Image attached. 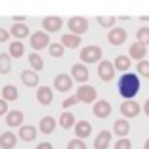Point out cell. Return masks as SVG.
Returning <instances> with one entry per match:
<instances>
[{
    "instance_id": "1",
    "label": "cell",
    "mask_w": 149,
    "mask_h": 149,
    "mask_svg": "<svg viewBox=\"0 0 149 149\" xmlns=\"http://www.w3.org/2000/svg\"><path fill=\"white\" fill-rule=\"evenodd\" d=\"M140 92V80L134 73H124L120 79H118V94L124 97V100H132Z\"/></svg>"
},
{
    "instance_id": "2",
    "label": "cell",
    "mask_w": 149,
    "mask_h": 149,
    "mask_svg": "<svg viewBox=\"0 0 149 149\" xmlns=\"http://www.w3.org/2000/svg\"><path fill=\"white\" fill-rule=\"evenodd\" d=\"M80 59L84 63H96L101 61V48L100 46H84L80 52Z\"/></svg>"
},
{
    "instance_id": "3",
    "label": "cell",
    "mask_w": 149,
    "mask_h": 149,
    "mask_svg": "<svg viewBox=\"0 0 149 149\" xmlns=\"http://www.w3.org/2000/svg\"><path fill=\"white\" fill-rule=\"evenodd\" d=\"M67 27L73 35H82V33L88 31V19L86 17H80V15H74L67 21Z\"/></svg>"
},
{
    "instance_id": "4",
    "label": "cell",
    "mask_w": 149,
    "mask_h": 149,
    "mask_svg": "<svg viewBox=\"0 0 149 149\" xmlns=\"http://www.w3.org/2000/svg\"><path fill=\"white\" fill-rule=\"evenodd\" d=\"M74 96L79 97V100L82 101V103H92V101L97 97V90H96L94 86L82 84V86H80L79 90H77V94H74Z\"/></svg>"
},
{
    "instance_id": "5",
    "label": "cell",
    "mask_w": 149,
    "mask_h": 149,
    "mask_svg": "<svg viewBox=\"0 0 149 149\" xmlns=\"http://www.w3.org/2000/svg\"><path fill=\"white\" fill-rule=\"evenodd\" d=\"M140 103H136L134 100H124V103H120V113L124 118H134L140 115Z\"/></svg>"
},
{
    "instance_id": "6",
    "label": "cell",
    "mask_w": 149,
    "mask_h": 149,
    "mask_svg": "<svg viewBox=\"0 0 149 149\" xmlns=\"http://www.w3.org/2000/svg\"><path fill=\"white\" fill-rule=\"evenodd\" d=\"M50 36L46 31H38V33H33L31 35V48L35 50H44L50 46Z\"/></svg>"
},
{
    "instance_id": "7",
    "label": "cell",
    "mask_w": 149,
    "mask_h": 149,
    "mask_svg": "<svg viewBox=\"0 0 149 149\" xmlns=\"http://www.w3.org/2000/svg\"><path fill=\"white\" fill-rule=\"evenodd\" d=\"M115 63L111 61H100V65H97V73H100V79L105 80V82H109L111 79L115 77Z\"/></svg>"
},
{
    "instance_id": "8",
    "label": "cell",
    "mask_w": 149,
    "mask_h": 149,
    "mask_svg": "<svg viewBox=\"0 0 149 149\" xmlns=\"http://www.w3.org/2000/svg\"><path fill=\"white\" fill-rule=\"evenodd\" d=\"M42 27H44L46 33H57L63 27V21H61V17H57V15H48V17L42 19Z\"/></svg>"
},
{
    "instance_id": "9",
    "label": "cell",
    "mask_w": 149,
    "mask_h": 149,
    "mask_svg": "<svg viewBox=\"0 0 149 149\" xmlns=\"http://www.w3.org/2000/svg\"><path fill=\"white\" fill-rule=\"evenodd\" d=\"M54 88L59 90V92H69L71 88H73V77H69V74H57L56 79H54Z\"/></svg>"
},
{
    "instance_id": "10",
    "label": "cell",
    "mask_w": 149,
    "mask_h": 149,
    "mask_svg": "<svg viewBox=\"0 0 149 149\" xmlns=\"http://www.w3.org/2000/svg\"><path fill=\"white\" fill-rule=\"evenodd\" d=\"M126 31L124 29H120V27H113L109 31V36H107V40H109L113 46H120V44L126 42Z\"/></svg>"
},
{
    "instance_id": "11",
    "label": "cell",
    "mask_w": 149,
    "mask_h": 149,
    "mask_svg": "<svg viewBox=\"0 0 149 149\" xmlns=\"http://www.w3.org/2000/svg\"><path fill=\"white\" fill-rule=\"evenodd\" d=\"M94 115L97 118H107L111 115V103L107 100H100L94 103Z\"/></svg>"
},
{
    "instance_id": "12",
    "label": "cell",
    "mask_w": 149,
    "mask_h": 149,
    "mask_svg": "<svg viewBox=\"0 0 149 149\" xmlns=\"http://www.w3.org/2000/svg\"><path fill=\"white\" fill-rule=\"evenodd\" d=\"M71 77H73L77 82H86L88 80V77H90V73H88V69H86V65L84 63H77V65H73L71 67Z\"/></svg>"
},
{
    "instance_id": "13",
    "label": "cell",
    "mask_w": 149,
    "mask_h": 149,
    "mask_svg": "<svg viewBox=\"0 0 149 149\" xmlns=\"http://www.w3.org/2000/svg\"><path fill=\"white\" fill-rule=\"evenodd\" d=\"M111 136H113V134H111L109 130H101L96 136V140H94V149H109Z\"/></svg>"
},
{
    "instance_id": "14",
    "label": "cell",
    "mask_w": 149,
    "mask_h": 149,
    "mask_svg": "<svg viewBox=\"0 0 149 149\" xmlns=\"http://www.w3.org/2000/svg\"><path fill=\"white\" fill-rule=\"evenodd\" d=\"M36 100H38L40 105H50L54 100V92H52V88L48 86H40L38 88V92H36Z\"/></svg>"
},
{
    "instance_id": "15",
    "label": "cell",
    "mask_w": 149,
    "mask_h": 149,
    "mask_svg": "<svg viewBox=\"0 0 149 149\" xmlns=\"http://www.w3.org/2000/svg\"><path fill=\"white\" fill-rule=\"evenodd\" d=\"M74 134H77V138H80V140L88 138L92 134V124L88 123V120H79V123L74 124Z\"/></svg>"
},
{
    "instance_id": "16",
    "label": "cell",
    "mask_w": 149,
    "mask_h": 149,
    "mask_svg": "<svg viewBox=\"0 0 149 149\" xmlns=\"http://www.w3.org/2000/svg\"><path fill=\"white\" fill-rule=\"evenodd\" d=\"M36 128L33 126V124H23V126H19V138H21L23 141H33L36 140Z\"/></svg>"
},
{
    "instance_id": "17",
    "label": "cell",
    "mask_w": 149,
    "mask_h": 149,
    "mask_svg": "<svg viewBox=\"0 0 149 149\" xmlns=\"http://www.w3.org/2000/svg\"><path fill=\"white\" fill-rule=\"evenodd\" d=\"M128 54H130V57L141 61V59L147 56V48H145V44H141V42H134L130 46V50H128Z\"/></svg>"
},
{
    "instance_id": "18",
    "label": "cell",
    "mask_w": 149,
    "mask_h": 149,
    "mask_svg": "<svg viewBox=\"0 0 149 149\" xmlns=\"http://www.w3.org/2000/svg\"><path fill=\"white\" fill-rule=\"evenodd\" d=\"M15 143H17L15 134H12V132H2V136H0V149H13Z\"/></svg>"
},
{
    "instance_id": "19",
    "label": "cell",
    "mask_w": 149,
    "mask_h": 149,
    "mask_svg": "<svg viewBox=\"0 0 149 149\" xmlns=\"http://www.w3.org/2000/svg\"><path fill=\"white\" fill-rule=\"evenodd\" d=\"M21 82L25 84V86H36L38 84V73L36 71H33V69H27V71H23L21 73Z\"/></svg>"
},
{
    "instance_id": "20",
    "label": "cell",
    "mask_w": 149,
    "mask_h": 149,
    "mask_svg": "<svg viewBox=\"0 0 149 149\" xmlns=\"http://www.w3.org/2000/svg\"><path fill=\"white\" fill-rule=\"evenodd\" d=\"M113 132L117 134L118 138H126V134L130 132V124H128V120H126V118H118V120H115Z\"/></svg>"
},
{
    "instance_id": "21",
    "label": "cell",
    "mask_w": 149,
    "mask_h": 149,
    "mask_svg": "<svg viewBox=\"0 0 149 149\" xmlns=\"http://www.w3.org/2000/svg\"><path fill=\"white\" fill-rule=\"evenodd\" d=\"M56 118L52 117H42L40 118V124H38V130L42 132V134H52L54 130H56Z\"/></svg>"
},
{
    "instance_id": "22",
    "label": "cell",
    "mask_w": 149,
    "mask_h": 149,
    "mask_svg": "<svg viewBox=\"0 0 149 149\" xmlns=\"http://www.w3.org/2000/svg\"><path fill=\"white\" fill-rule=\"evenodd\" d=\"M6 124L8 126H23V113L21 111H10L6 115Z\"/></svg>"
},
{
    "instance_id": "23",
    "label": "cell",
    "mask_w": 149,
    "mask_h": 149,
    "mask_svg": "<svg viewBox=\"0 0 149 149\" xmlns=\"http://www.w3.org/2000/svg\"><path fill=\"white\" fill-rule=\"evenodd\" d=\"M10 33H12V36H15V40H21V38H25V36H29V27H27L25 23H13Z\"/></svg>"
},
{
    "instance_id": "24",
    "label": "cell",
    "mask_w": 149,
    "mask_h": 149,
    "mask_svg": "<svg viewBox=\"0 0 149 149\" xmlns=\"http://www.w3.org/2000/svg\"><path fill=\"white\" fill-rule=\"evenodd\" d=\"M61 44L65 46V48H79V44H80V35H73V33H69V35H63V36H61Z\"/></svg>"
},
{
    "instance_id": "25",
    "label": "cell",
    "mask_w": 149,
    "mask_h": 149,
    "mask_svg": "<svg viewBox=\"0 0 149 149\" xmlns=\"http://www.w3.org/2000/svg\"><path fill=\"white\" fill-rule=\"evenodd\" d=\"M74 124H77L74 123V115L69 113V111H63L61 117H59V126H61L63 130H69V128H73Z\"/></svg>"
},
{
    "instance_id": "26",
    "label": "cell",
    "mask_w": 149,
    "mask_h": 149,
    "mask_svg": "<svg viewBox=\"0 0 149 149\" xmlns=\"http://www.w3.org/2000/svg\"><path fill=\"white\" fill-rule=\"evenodd\" d=\"M132 65V57H126V56H118L115 59V69L120 71V73H126Z\"/></svg>"
},
{
    "instance_id": "27",
    "label": "cell",
    "mask_w": 149,
    "mask_h": 149,
    "mask_svg": "<svg viewBox=\"0 0 149 149\" xmlns=\"http://www.w3.org/2000/svg\"><path fill=\"white\" fill-rule=\"evenodd\" d=\"M17 96H19L17 88L12 86V84H8V86L2 88V100H6V101H15V100H17Z\"/></svg>"
},
{
    "instance_id": "28",
    "label": "cell",
    "mask_w": 149,
    "mask_h": 149,
    "mask_svg": "<svg viewBox=\"0 0 149 149\" xmlns=\"http://www.w3.org/2000/svg\"><path fill=\"white\" fill-rule=\"evenodd\" d=\"M12 69V56L10 54H0V73L8 74Z\"/></svg>"
},
{
    "instance_id": "29",
    "label": "cell",
    "mask_w": 149,
    "mask_h": 149,
    "mask_svg": "<svg viewBox=\"0 0 149 149\" xmlns=\"http://www.w3.org/2000/svg\"><path fill=\"white\" fill-rule=\"evenodd\" d=\"M29 65H31V69L33 71H42V67H44V59L38 56V54H33L31 52V56H29Z\"/></svg>"
},
{
    "instance_id": "30",
    "label": "cell",
    "mask_w": 149,
    "mask_h": 149,
    "mask_svg": "<svg viewBox=\"0 0 149 149\" xmlns=\"http://www.w3.org/2000/svg\"><path fill=\"white\" fill-rule=\"evenodd\" d=\"M23 52H25V48H23V42L15 40V42L10 44V56H12V57H21Z\"/></svg>"
},
{
    "instance_id": "31",
    "label": "cell",
    "mask_w": 149,
    "mask_h": 149,
    "mask_svg": "<svg viewBox=\"0 0 149 149\" xmlns=\"http://www.w3.org/2000/svg\"><path fill=\"white\" fill-rule=\"evenodd\" d=\"M63 50H65V46H63L61 42H52L48 46V52L52 57H61L63 56Z\"/></svg>"
},
{
    "instance_id": "32",
    "label": "cell",
    "mask_w": 149,
    "mask_h": 149,
    "mask_svg": "<svg viewBox=\"0 0 149 149\" xmlns=\"http://www.w3.org/2000/svg\"><path fill=\"white\" fill-rule=\"evenodd\" d=\"M136 38H138V42H141V44L147 46L149 44V27H140L138 33H136Z\"/></svg>"
},
{
    "instance_id": "33",
    "label": "cell",
    "mask_w": 149,
    "mask_h": 149,
    "mask_svg": "<svg viewBox=\"0 0 149 149\" xmlns=\"http://www.w3.org/2000/svg\"><path fill=\"white\" fill-rule=\"evenodd\" d=\"M115 21H117V17L115 15H97V23H100L101 27H113L115 25Z\"/></svg>"
},
{
    "instance_id": "34",
    "label": "cell",
    "mask_w": 149,
    "mask_h": 149,
    "mask_svg": "<svg viewBox=\"0 0 149 149\" xmlns=\"http://www.w3.org/2000/svg\"><path fill=\"white\" fill-rule=\"evenodd\" d=\"M136 71L141 74V77H145V79H149V61H145V59H141V61H138V67Z\"/></svg>"
},
{
    "instance_id": "35",
    "label": "cell",
    "mask_w": 149,
    "mask_h": 149,
    "mask_svg": "<svg viewBox=\"0 0 149 149\" xmlns=\"http://www.w3.org/2000/svg\"><path fill=\"white\" fill-rule=\"evenodd\" d=\"M67 149H86V143H84L80 138H74L67 143Z\"/></svg>"
},
{
    "instance_id": "36",
    "label": "cell",
    "mask_w": 149,
    "mask_h": 149,
    "mask_svg": "<svg viewBox=\"0 0 149 149\" xmlns=\"http://www.w3.org/2000/svg\"><path fill=\"white\" fill-rule=\"evenodd\" d=\"M115 149H132V143L128 138H120V140L115 143Z\"/></svg>"
},
{
    "instance_id": "37",
    "label": "cell",
    "mask_w": 149,
    "mask_h": 149,
    "mask_svg": "<svg viewBox=\"0 0 149 149\" xmlns=\"http://www.w3.org/2000/svg\"><path fill=\"white\" fill-rule=\"evenodd\" d=\"M79 101H80V100H79L77 96H71V97H67V100L63 101L61 105H63V109H67V107H73L74 103H79Z\"/></svg>"
},
{
    "instance_id": "38",
    "label": "cell",
    "mask_w": 149,
    "mask_h": 149,
    "mask_svg": "<svg viewBox=\"0 0 149 149\" xmlns=\"http://www.w3.org/2000/svg\"><path fill=\"white\" fill-rule=\"evenodd\" d=\"M10 111H8V101L6 100H0V117L2 115H8Z\"/></svg>"
},
{
    "instance_id": "39",
    "label": "cell",
    "mask_w": 149,
    "mask_h": 149,
    "mask_svg": "<svg viewBox=\"0 0 149 149\" xmlns=\"http://www.w3.org/2000/svg\"><path fill=\"white\" fill-rule=\"evenodd\" d=\"M10 35L12 33H8V31H4L2 27H0V42H8V38H10Z\"/></svg>"
},
{
    "instance_id": "40",
    "label": "cell",
    "mask_w": 149,
    "mask_h": 149,
    "mask_svg": "<svg viewBox=\"0 0 149 149\" xmlns=\"http://www.w3.org/2000/svg\"><path fill=\"white\" fill-rule=\"evenodd\" d=\"M36 149H54V147H52V143H48V141H42V143H38Z\"/></svg>"
},
{
    "instance_id": "41",
    "label": "cell",
    "mask_w": 149,
    "mask_h": 149,
    "mask_svg": "<svg viewBox=\"0 0 149 149\" xmlns=\"http://www.w3.org/2000/svg\"><path fill=\"white\" fill-rule=\"evenodd\" d=\"M13 23H23V21H25V15H13Z\"/></svg>"
},
{
    "instance_id": "42",
    "label": "cell",
    "mask_w": 149,
    "mask_h": 149,
    "mask_svg": "<svg viewBox=\"0 0 149 149\" xmlns=\"http://www.w3.org/2000/svg\"><path fill=\"white\" fill-rule=\"evenodd\" d=\"M143 113H145V115L149 117V100H147V101L143 103Z\"/></svg>"
},
{
    "instance_id": "43",
    "label": "cell",
    "mask_w": 149,
    "mask_h": 149,
    "mask_svg": "<svg viewBox=\"0 0 149 149\" xmlns=\"http://www.w3.org/2000/svg\"><path fill=\"white\" fill-rule=\"evenodd\" d=\"M143 149H149V140H145V143H143Z\"/></svg>"
}]
</instances>
